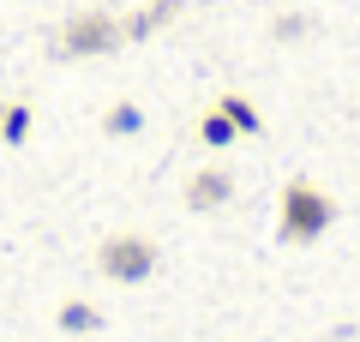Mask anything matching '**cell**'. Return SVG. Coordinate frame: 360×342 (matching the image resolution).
I'll return each mask as SVG.
<instances>
[{"instance_id": "cell-1", "label": "cell", "mask_w": 360, "mask_h": 342, "mask_svg": "<svg viewBox=\"0 0 360 342\" xmlns=\"http://www.w3.org/2000/svg\"><path fill=\"white\" fill-rule=\"evenodd\" d=\"M330 228H336V198L324 186H312V180H288L283 210H276V234H283L288 246H312V241H324Z\"/></svg>"}, {"instance_id": "cell-2", "label": "cell", "mask_w": 360, "mask_h": 342, "mask_svg": "<svg viewBox=\"0 0 360 342\" xmlns=\"http://www.w3.org/2000/svg\"><path fill=\"white\" fill-rule=\"evenodd\" d=\"M120 42H127L120 18L103 13V6H90V13L66 18V25L54 30V61H90V54H115Z\"/></svg>"}, {"instance_id": "cell-3", "label": "cell", "mask_w": 360, "mask_h": 342, "mask_svg": "<svg viewBox=\"0 0 360 342\" xmlns=\"http://www.w3.org/2000/svg\"><path fill=\"white\" fill-rule=\"evenodd\" d=\"M156 265H162V253H156V241H144V234H108V241L96 246V270H103L108 282H120V289L150 282Z\"/></svg>"}, {"instance_id": "cell-4", "label": "cell", "mask_w": 360, "mask_h": 342, "mask_svg": "<svg viewBox=\"0 0 360 342\" xmlns=\"http://www.w3.org/2000/svg\"><path fill=\"white\" fill-rule=\"evenodd\" d=\"M229 192H234V180L222 175V168H198V175L186 180V204H193V210H217V204H229Z\"/></svg>"}, {"instance_id": "cell-5", "label": "cell", "mask_w": 360, "mask_h": 342, "mask_svg": "<svg viewBox=\"0 0 360 342\" xmlns=\"http://www.w3.org/2000/svg\"><path fill=\"white\" fill-rule=\"evenodd\" d=\"M174 13H180V0H150V6H139L132 18H120V30H127V42H144L150 30H162Z\"/></svg>"}, {"instance_id": "cell-6", "label": "cell", "mask_w": 360, "mask_h": 342, "mask_svg": "<svg viewBox=\"0 0 360 342\" xmlns=\"http://www.w3.org/2000/svg\"><path fill=\"white\" fill-rule=\"evenodd\" d=\"M54 318H60V330H72V336H90V330L103 324V312H96L90 300H66V306H60Z\"/></svg>"}, {"instance_id": "cell-7", "label": "cell", "mask_w": 360, "mask_h": 342, "mask_svg": "<svg viewBox=\"0 0 360 342\" xmlns=\"http://www.w3.org/2000/svg\"><path fill=\"white\" fill-rule=\"evenodd\" d=\"M198 139H205V144H217V151H222V144H234L240 132H234V120H229L222 108H210V114H198Z\"/></svg>"}, {"instance_id": "cell-8", "label": "cell", "mask_w": 360, "mask_h": 342, "mask_svg": "<svg viewBox=\"0 0 360 342\" xmlns=\"http://www.w3.org/2000/svg\"><path fill=\"white\" fill-rule=\"evenodd\" d=\"M217 108H222V114L234 120V132H258V127H264V120H258V108H252L246 96H222Z\"/></svg>"}, {"instance_id": "cell-9", "label": "cell", "mask_w": 360, "mask_h": 342, "mask_svg": "<svg viewBox=\"0 0 360 342\" xmlns=\"http://www.w3.org/2000/svg\"><path fill=\"white\" fill-rule=\"evenodd\" d=\"M103 127L115 132V139H132V132H139V108H132V102H120V108L103 114Z\"/></svg>"}, {"instance_id": "cell-10", "label": "cell", "mask_w": 360, "mask_h": 342, "mask_svg": "<svg viewBox=\"0 0 360 342\" xmlns=\"http://www.w3.org/2000/svg\"><path fill=\"white\" fill-rule=\"evenodd\" d=\"M30 127V108H0V144H18Z\"/></svg>"}, {"instance_id": "cell-11", "label": "cell", "mask_w": 360, "mask_h": 342, "mask_svg": "<svg viewBox=\"0 0 360 342\" xmlns=\"http://www.w3.org/2000/svg\"><path fill=\"white\" fill-rule=\"evenodd\" d=\"M307 30H312V18H300V13H283V18H276V37H283V42L307 37Z\"/></svg>"}]
</instances>
